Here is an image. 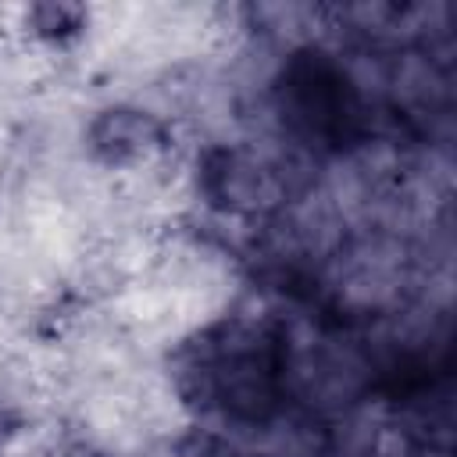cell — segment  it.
Wrapping results in <instances>:
<instances>
[{"instance_id": "cell-1", "label": "cell", "mask_w": 457, "mask_h": 457, "mask_svg": "<svg viewBox=\"0 0 457 457\" xmlns=\"http://www.w3.org/2000/svg\"><path fill=\"white\" fill-rule=\"evenodd\" d=\"M164 143V129L154 114L146 111H129V107H118V111H107L96 125H93V146L114 161V164H125V161H146L150 154H157Z\"/></svg>"}]
</instances>
